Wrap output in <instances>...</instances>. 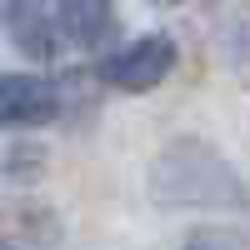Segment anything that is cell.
<instances>
[{"instance_id":"3","label":"cell","mask_w":250,"mask_h":250,"mask_svg":"<svg viewBox=\"0 0 250 250\" xmlns=\"http://www.w3.org/2000/svg\"><path fill=\"white\" fill-rule=\"evenodd\" d=\"M60 110V95L40 75H0V130H35L50 125Z\"/></svg>"},{"instance_id":"1","label":"cell","mask_w":250,"mask_h":250,"mask_svg":"<svg viewBox=\"0 0 250 250\" xmlns=\"http://www.w3.org/2000/svg\"><path fill=\"white\" fill-rule=\"evenodd\" d=\"M160 170H180V180H160V195L170 205H240V185L205 145H175L160 160Z\"/></svg>"},{"instance_id":"6","label":"cell","mask_w":250,"mask_h":250,"mask_svg":"<svg viewBox=\"0 0 250 250\" xmlns=\"http://www.w3.org/2000/svg\"><path fill=\"white\" fill-rule=\"evenodd\" d=\"M185 250H250L240 235H215V230H205V235H195Z\"/></svg>"},{"instance_id":"2","label":"cell","mask_w":250,"mask_h":250,"mask_svg":"<svg viewBox=\"0 0 250 250\" xmlns=\"http://www.w3.org/2000/svg\"><path fill=\"white\" fill-rule=\"evenodd\" d=\"M170 70H175V40L160 35V30L130 40V45L115 50L110 60H100V80H105V85H115V90H130V95L155 90Z\"/></svg>"},{"instance_id":"4","label":"cell","mask_w":250,"mask_h":250,"mask_svg":"<svg viewBox=\"0 0 250 250\" xmlns=\"http://www.w3.org/2000/svg\"><path fill=\"white\" fill-rule=\"evenodd\" d=\"M0 20H5V35L20 55L30 60H50L55 55V10L50 0H5L0 5Z\"/></svg>"},{"instance_id":"5","label":"cell","mask_w":250,"mask_h":250,"mask_svg":"<svg viewBox=\"0 0 250 250\" xmlns=\"http://www.w3.org/2000/svg\"><path fill=\"white\" fill-rule=\"evenodd\" d=\"M50 10H55V35L80 50H90L110 30V0H50Z\"/></svg>"}]
</instances>
